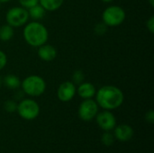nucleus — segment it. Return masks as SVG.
Wrapping results in <instances>:
<instances>
[{
    "label": "nucleus",
    "instance_id": "10",
    "mask_svg": "<svg viewBox=\"0 0 154 153\" xmlns=\"http://www.w3.org/2000/svg\"><path fill=\"white\" fill-rule=\"evenodd\" d=\"M134 131L133 127L129 124H122L116 125L114 128V136L116 140L122 142H129L134 137Z\"/></svg>",
    "mask_w": 154,
    "mask_h": 153
},
{
    "label": "nucleus",
    "instance_id": "12",
    "mask_svg": "<svg viewBox=\"0 0 154 153\" xmlns=\"http://www.w3.org/2000/svg\"><path fill=\"white\" fill-rule=\"evenodd\" d=\"M97 93V88L94 84L90 82H82L77 87V94L82 99L93 98Z\"/></svg>",
    "mask_w": 154,
    "mask_h": 153
},
{
    "label": "nucleus",
    "instance_id": "29",
    "mask_svg": "<svg viewBox=\"0 0 154 153\" xmlns=\"http://www.w3.org/2000/svg\"><path fill=\"white\" fill-rule=\"evenodd\" d=\"M0 5H1V3H0Z\"/></svg>",
    "mask_w": 154,
    "mask_h": 153
},
{
    "label": "nucleus",
    "instance_id": "6",
    "mask_svg": "<svg viewBox=\"0 0 154 153\" xmlns=\"http://www.w3.org/2000/svg\"><path fill=\"white\" fill-rule=\"evenodd\" d=\"M28 20V11L22 6H13L5 14V22L13 28L25 25Z\"/></svg>",
    "mask_w": 154,
    "mask_h": 153
},
{
    "label": "nucleus",
    "instance_id": "5",
    "mask_svg": "<svg viewBox=\"0 0 154 153\" xmlns=\"http://www.w3.org/2000/svg\"><path fill=\"white\" fill-rule=\"evenodd\" d=\"M16 112L22 119L32 121L39 116L41 108L35 100L32 98H23L17 104Z\"/></svg>",
    "mask_w": 154,
    "mask_h": 153
},
{
    "label": "nucleus",
    "instance_id": "22",
    "mask_svg": "<svg viewBox=\"0 0 154 153\" xmlns=\"http://www.w3.org/2000/svg\"><path fill=\"white\" fill-rule=\"evenodd\" d=\"M6 64H7V56L2 50H0V70L5 69Z\"/></svg>",
    "mask_w": 154,
    "mask_h": 153
},
{
    "label": "nucleus",
    "instance_id": "1",
    "mask_svg": "<svg viewBox=\"0 0 154 153\" xmlns=\"http://www.w3.org/2000/svg\"><path fill=\"white\" fill-rule=\"evenodd\" d=\"M96 102L99 107L104 110L113 111L119 108L124 101L125 95L123 91L113 85H106L101 87L95 95Z\"/></svg>",
    "mask_w": 154,
    "mask_h": 153
},
{
    "label": "nucleus",
    "instance_id": "18",
    "mask_svg": "<svg viewBox=\"0 0 154 153\" xmlns=\"http://www.w3.org/2000/svg\"><path fill=\"white\" fill-rule=\"evenodd\" d=\"M71 79H72V82L76 85H79L81 84L82 82H84L85 80V74L84 72L81 70V69H77L73 72L72 76H71Z\"/></svg>",
    "mask_w": 154,
    "mask_h": 153
},
{
    "label": "nucleus",
    "instance_id": "20",
    "mask_svg": "<svg viewBox=\"0 0 154 153\" xmlns=\"http://www.w3.org/2000/svg\"><path fill=\"white\" fill-rule=\"evenodd\" d=\"M108 30V26L106 25L103 22H100L98 23H97L94 27V32L97 35L102 36L104 34H106Z\"/></svg>",
    "mask_w": 154,
    "mask_h": 153
},
{
    "label": "nucleus",
    "instance_id": "19",
    "mask_svg": "<svg viewBox=\"0 0 154 153\" xmlns=\"http://www.w3.org/2000/svg\"><path fill=\"white\" fill-rule=\"evenodd\" d=\"M4 109L7 113H14L17 109V103L15 100L8 99L4 103Z\"/></svg>",
    "mask_w": 154,
    "mask_h": 153
},
{
    "label": "nucleus",
    "instance_id": "7",
    "mask_svg": "<svg viewBox=\"0 0 154 153\" xmlns=\"http://www.w3.org/2000/svg\"><path fill=\"white\" fill-rule=\"evenodd\" d=\"M98 108L99 106L96 100L92 98L83 99V101L79 106L78 115L80 120L84 122H90L96 118L98 113Z\"/></svg>",
    "mask_w": 154,
    "mask_h": 153
},
{
    "label": "nucleus",
    "instance_id": "9",
    "mask_svg": "<svg viewBox=\"0 0 154 153\" xmlns=\"http://www.w3.org/2000/svg\"><path fill=\"white\" fill-rule=\"evenodd\" d=\"M76 94H77V87L72 81L62 82L57 89V97L60 102L63 103L71 101Z\"/></svg>",
    "mask_w": 154,
    "mask_h": 153
},
{
    "label": "nucleus",
    "instance_id": "28",
    "mask_svg": "<svg viewBox=\"0 0 154 153\" xmlns=\"http://www.w3.org/2000/svg\"><path fill=\"white\" fill-rule=\"evenodd\" d=\"M11 0H0V3H8Z\"/></svg>",
    "mask_w": 154,
    "mask_h": 153
},
{
    "label": "nucleus",
    "instance_id": "21",
    "mask_svg": "<svg viewBox=\"0 0 154 153\" xmlns=\"http://www.w3.org/2000/svg\"><path fill=\"white\" fill-rule=\"evenodd\" d=\"M20 6L25 8V9H29L32 6L39 4V0H18Z\"/></svg>",
    "mask_w": 154,
    "mask_h": 153
},
{
    "label": "nucleus",
    "instance_id": "26",
    "mask_svg": "<svg viewBox=\"0 0 154 153\" xmlns=\"http://www.w3.org/2000/svg\"><path fill=\"white\" fill-rule=\"evenodd\" d=\"M102 2H104V3H111V2H113L114 0H101Z\"/></svg>",
    "mask_w": 154,
    "mask_h": 153
},
{
    "label": "nucleus",
    "instance_id": "2",
    "mask_svg": "<svg viewBox=\"0 0 154 153\" xmlns=\"http://www.w3.org/2000/svg\"><path fill=\"white\" fill-rule=\"evenodd\" d=\"M23 36L28 45L38 48L48 41L49 32L44 24L38 21H32L24 25Z\"/></svg>",
    "mask_w": 154,
    "mask_h": 153
},
{
    "label": "nucleus",
    "instance_id": "3",
    "mask_svg": "<svg viewBox=\"0 0 154 153\" xmlns=\"http://www.w3.org/2000/svg\"><path fill=\"white\" fill-rule=\"evenodd\" d=\"M46 81L39 75H30L21 81V87L23 94L31 97H38L46 90Z\"/></svg>",
    "mask_w": 154,
    "mask_h": 153
},
{
    "label": "nucleus",
    "instance_id": "16",
    "mask_svg": "<svg viewBox=\"0 0 154 153\" xmlns=\"http://www.w3.org/2000/svg\"><path fill=\"white\" fill-rule=\"evenodd\" d=\"M14 35V31L12 26L9 24H4L0 26V41H8L13 39Z\"/></svg>",
    "mask_w": 154,
    "mask_h": 153
},
{
    "label": "nucleus",
    "instance_id": "14",
    "mask_svg": "<svg viewBox=\"0 0 154 153\" xmlns=\"http://www.w3.org/2000/svg\"><path fill=\"white\" fill-rule=\"evenodd\" d=\"M64 3V0H39V4L46 12H54L59 10Z\"/></svg>",
    "mask_w": 154,
    "mask_h": 153
},
{
    "label": "nucleus",
    "instance_id": "23",
    "mask_svg": "<svg viewBox=\"0 0 154 153\" xmlns=\"http://www.w3.org/2000/svg\"><path fill=\"white\" fill-rule=\"evenodd\" d=\"M146 28L147 30L152 33H154V15H152L147 21H146Z\"/></svg>",
    "mask_w": 154,
    "mask_h": 153
},
{
    "label": "nucleus",
    "instance_id": "17",
    "mask_svg": "<svg viewBox=\"0 0 154 153\" xmlns=\"http://www.w3.org/2000/svg\"><path fill=\"white\" fill-rule=\"evenodd\" d=\"M116 141V138L114 136V133H111L110 132H105V133L101 136V142L106 146H111L114 144Z\"/></svg>",
    "mask_w": 154,
    "mask_h": 153
},
{
    "label": "nucleus",
    "instance_id": "24",
    "mask_svg": "<svg viewBox=\"0 0 154 153\" xmlns=\"http://www.w3.org/2000/svg\"><path fill=\"white\" fill-rule=\"evenodd\" d=\"M145 120L149 124H153L154 123V112L153 110H149L146 115H145Z\"/></svg>",
    "mask_w": 154,
    "mask_h": 153
},
{
    "label": "nucleus",
    "instance_id": "25",
    "mask_svg": "<svg viewBox=\"0 0 154 153\" xmlns=\"http://www.w3.org/2000/svg\"><path fill=\"white\" fill-rule=\"evenodd\" d=\"M148 2H149L150 5H151L152 7H154V0H148Z\"/></svg>",
    "mask_w": 154,
    "mask_h": 153
},
{
    "label": "nucleus",
    "instance_id": "27",
    "mask_svg": "<svg viewBox=\"0 0 154 153\" xmlns=\"http://www.w3.org/2000/svg\"><path fill=\"white\" fill-rule=\"evenodd\" d=\"M2 85H3V78H2V77L0 76V87H2Z\"/></svg>",
    "mask_w": 154,
    "mask_h": 153
},
{
    "label": "nucleus",
    "instance_id": "13",
    "mask_svg": "<svg viewBox=\"0 0 154 153\" xmlns=\"http://www.w3.org/2000/svg\"><path fill=\"white\" fill-rule=\"evenodd\" d=\"M3 84L11 90L18 89L21 87V79L14 74H8L3 78Z\"/></svg>",
    "mask_w": 154,
    "mask_h": 153
},
{
    "label": "nucleus",
    "instance_id": "15",
    "mask_svg": "<svg viewBox=\"0 0 154 153\" xmlns=\"http://www.w3.org/2000/svg\"><path fill=\"white\" fill-rule=\"evenodd\" d=\"M27 11H28L29 18H32L34 21L42 20L45 16V13H46L45 9L40 4L32 6L31 8L27 9Z\"/></svg>",
    "mask_w": 154,
    "mask_h": 153
},
{
    "label": "nucleus",
    "instance_id": "4",
    "mask_svg": "<svg viewBox=\"0 0 154 153\" xmlns=\"http://www.w3.org/2000/svg\"><path fill=\"white\" fill-rule=\"evenodd\" d=\"M126 18L125 11L119 5L107 6L102 13V22L108 27L121 25Z\"/></svg>",
    "mask_w": 154,
    "mask_h": 153
},
{
    "label": "nucleus",
    "instance_id": "8",
    "mask_svg": "<svg viewBox=\"0 0 154 153\" xmlns=\"http://www.w3.org/2000/svg\"><path fill=\"white\" fill-rule=\"evenodd\" d=\"M97 125L104 132H111L116 126V118L115 115L108 110H104L97 113L96 116Z\"/></svg>",
    "mask_w": 154,
    "mask_h": 153
},
{
    "label": "nucleus",
    "instance_id": "11",
    "mask_svg": "<svg viewBox=\"0 0 154 153\" xmlns=\"http://www.w3.org/2000/svg\"><path fill=\"white\" fill-rule=\"evenodd\" d=\"M39 58L46 62L52 61L57 57V50L55 47H53L51 44H48L47 42L43 45L38 47V52H37Z\"/></svg>",
    "mask_w": 154,
    "mask_h": 153
}]
</instances>
